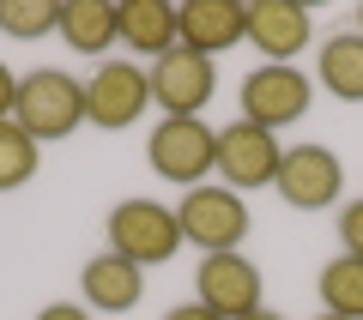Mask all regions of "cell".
<instances>
[{
  "label": "cell",
  "mask_w": 363,
  "mask_h": 320,
  "mask_svg": "<svg viewBox=\"0 0 363 320\" xmlns=\"http://www.w3.org/2000/svg\"><path fill=\"white\" fill-rule=\"evenodd\" d=\"M152 109V73L140 61H97L85 79V121L104 133H121Z\"/></svg>",
  "instance_id": "obj_5"
},
{
  "label": "cell",
  "mask_w": 363,
  "mask_h": 320,
  "mask_svg": "<svg viewBox=\"0 0 363 320\" xmlns=\"http://www.w3.org/2000/svg\"><path fill=\"white\" fill-rule=\"evenodd\" d=\"M109 236V254L133 260V266H164L182 242V224H176V205H157V200H121L104 224Z\"/></svg>",
  "instance_id": "obj_3"
},
{
  "label": "cell",
  "mask_w": 363,
  "mask_h": 320,
  "mask_svg": "<svg viewBox=\"0 0 363 320\" xmlns=\"http://www.w3.org/2000/svg\"><path fill=\"white\" fill-rule=\"evenodd\" d=\"M272 188H279L285 205H297V212H327L345 193V164H339L333 145H291L279 176H272Z\"/></svg>",
  "instance_id": "obj_6"
},
{
  "label": "cell",
  "mask_w": 363,
  "mask_h": 320,
  "mask_svg": "<svg viewBox=\"0 0 363 320\" xmlns=\"http://www.w3.org/2000/svg\"><path fill=\"white\" fill-rule=\"evenodd\" d=\"M315 79H321L327 97L339 103H363V37L357 30H333L315 55Z\"/></svg>",
  "instance_id": "obj_15"
},
{
  "label": "cell",
  "mask_w": 363,
  "mask_h": 320,
  "mask_svg": "<svg viewBox=\"0 0 363 320\" xmlns=\"http://www.w3.org/2000/svg\"><path fill=\"white\" fill-rule=\"evenodd\" d=\"M248 49H260L272 67H291V55L309 49V6H297V0H255L248 6Z\"/></svg>",
  "instance_id": "obj_12"
},
{
  "label": "cell",
  "mask_w": 363,
  "mask_h": 320,
  "mask_svg": "<svg viewBox=\"0 0 363 320\" xmlns=\"http://www.w3.org/2000/svg\"><path fill=\"white\" fill-rule=\"evenodd\" d=\"M176 224H182V242H194L200 254H230L236 242L248 236V205L242 193H230L218 181H200V188H188L176 200Z\"/></svg>",
  "instance_id": "obj_4"
},
{
  "label": "cell",
  "mask_w": 363,
  "mask_h": 320,
  "mask_svg": "<svg viewBox=\"0 0 363 320\" xmlns=\"http://www.w3.org/2000/svg\"><path fill=\"white\" fill-rule=\"evenodd\" d=\"M0 30L18 42L61 37V0H0Z\"/></svg>",
  "instance_id": "obj_19"
},
{
  "label": "cell",
  "mask_w": 363,
  "mask_h": 320,
  "mask_svg": "<svg viewBox=\"0 0 363 320\" xmlns=\"http://www.w3.org/2000/svg\"><path fill=\"white\" fill-rule=\"evenodd\" d=\"M37 320H91V308H73V302H49Z\"/></svg>",
  "instance_id": "obj_22"
},
{
  "label": "cell",
  "mask_w": 363,
  "mask_h": 320,
  "mask_svg": "<svg viewBox=\"0 0 363 320\" xmlns=\"http://www.w3.org/2000/svg\"><path fill=\"white\" fill-rule=\"evenodd\" d=\"M242 320H285L279 308H255V314H242Z\"/></svg>",
  "instance_id": "obj_24"
},
{
  "label": "cell",
  "mask_w": 363,
  "mask_h": 320,
  "mask_svg": "<svg viewBox=\"0 0 363 320\" xmlns=\"http://www.w3.org/2000/svg\"><path fill=\"white\" fill-rule=\"evenodd\" d=\"M121 37V6L109 0H61V42L73 55H104Z\"/></svg>",
  "instance_id": "obj_14"
},
{
  "label": "cell",
  "mask_w": 363,
  "mask_h": 320,
  "mask_svg": "<svg viewBox=\"0 0 363 320\" xmlns=\"http://www.w3.org/2000/svg\"><path fill=\"white\" fill-rule=\"evenodd\" d=\"M176 42L212 61V55L248 42V6H236V0H188V6H176Z\"/></svg>",
  "instance_id": "obj_11"
},
{
  "label": "cell",
  "mask_w": 363,
  "mask_h": 320,
  "mask_svg": "<svg viewBox=\"0 0 363 320\" xmlns=\"http://www.w3.org/2000/svg\"><path fill=\"white\" fill-rule=\"evenodd\" d=\"M145 73H152V103L164 115H200L212 103V91H218V67H212L206 55L182 49V42L169 55H157Z\"/></svg>",
  "instance_id": "obj_10"
},
{
  "label": "cell",
  "mask_w": 363,
  "mask_h": 320,
  "mask_svg": "<svg viewBox=\"0 0 363 320\" xmlns=\"http://www.w3.org/2000/svg\"><path fill=\"white\" fill-rule=\"evenodd\" d=\"M194 290H200L194 302L212 308L218 320H242V314H255V308H267L260 302V266L242 248H230V254H200Z\"/></svg>",
  "instance_id": "obj_9"
},
{
  "label": "cell",
  "mask_w": 363,
  "mask_h": 320,
  "mask_svg": "<svg viewBox=\"0 0 363 320\" xmlns=\"http://www.w3.org/2000/svg\"><path fill=\"white\" fill-rule=\"evenodd\" d=\"M339 242H345L351 260H363V200H351L345 212H339Z\"/></svg>",
  "instance_id": "obj_20"
},
{
  "label": "cell",
  "mask_w": 363,
  "mask_h": 320,
  "mask_svg": "<svg viewBox=\"0 0 363 320\" xmlns=\"http://www.w3.org/2000/svg\"><path fill=\"white\" fill-rule=\"evenodd\" d=\"M164 320H218V314H212V308H200V302H182V308H169Z\"/></svg>",
  "instance_id": "obj_23"
},
{
  "label": "cell",
  "mask_w": 363,
  "mask_h": 320,
  "mask_svg": "<svg viewBox=\"0 0 363 320\" xmlns=\"http://www.w3.org/2000/svg\"><path fill=\"white\" fill-rule=\"evenodd\" d=\"M79 290H85V302L91 308H104V314H121V308H133L145 296V266H133V260H121V254H97V260H85V272H79Z\"/></svg>",
  "instance_id": "obj_13"
},
{
  "label": "cell",
  "mask_w": 363,
  "mask_h": 320,
  "mask_svg": "<svg viewBox=\"0 0 363 320\" xmlns=\"http://www.w3.org/2000/svg\"><path fill=\"white\" fill-rule=\"evenodd\" d=\"M357 37H363V13H357Z\"/></svg>",
  "instance_id": "obj_25"
},
{
  "label": "cell",
  "mask_w": 363,
  "mask_h": 320,
  "mask_svg": "<svg viewBox=\"0 0 363 320\" xmlns=\"http://www.w3.org/2000/svg\"><path fill=\"white\" fill-rule=\"evenodd\" d=\"M309 97H315V85L297 73V67H272V61H260L255 73L242 79V121H255V127H267V133H279V127H291V121H303L309 115Z\"/></svg>",
  "instance_id": "obj_8"
},
{
  "label": "cell",
  "mask_w": 363,
  "mask_h": 320,
  "mask_svg": "<svg viewBox=\"0 0 363 320\" xmlns=\"http://www.w3.org/2000/svg\"><path fill=\"white\" fill-rule=\"evenodd\" d=\"M145 164L157 181H176V188H200L218 164V133L200 115H164L145 139Z\"/></svg>",
  "instance_id": "obj_2"
},
{
  "label": "cell",
  "mask_w": 363,
  "mask_h": 320,
  "mask_svg": "<svg viewBox=\"0 0 363 320\" xmlns=\"http://www.w3.org/2000/svg\"><path fill=\"white\" fill-rule=\"evenodd\" d=\"M315 290H321L327 314H339V320H363V260H351V254L327 260L321 278H315Z\"/></svg>",
  "instance_id": "obj_17"
},
{
  "label": "cell",
  "mask_w": 363,
  "mask_h": 320,
  "mask_svg": "<svg viewBox=\"0 0 363 320\" xmlns=\"http://www.w3.org/2000/svg\"><path fill=\"white\" fill-rule=\"evenodd\" d=\"M13 121L30 133V139H67L73 127H85V85L73 73H55V67H37V73L18 79V103Z\"/></svg>",
  "instance_id": "obj_1"
},
{
  "label": "cell",
  "mask_w": 363,
  "mask_h": 320,
  "mask_svg": "<svg viewBox=\"0 0 363 320\" xmlns=\"http://www.w3.org/2000/svg\"><path fill=\"white\" fill-rule=\"evenodd\" d=\"M13 103H18V79H13V67L0 61V121H13Z\"/></svg>",
  "instance_id": "obj_21"
},
{
  "label": "cell",
  "mask_w": 363,
  "mask_h": 320,
  "mask_svg": "<svg viewBox=\"0 0 363 320\" xmlns=\"http://www.w3.org/2000/svg\"><path fill=\"white\" fill-rule=\"evenodd\" d=\"M315 320H339V314H315Z\"/></svg>",
  "instance_id": "obj_26"
},
{
  "label": "cell",
  "mask_w": 363,
  "mask_h": 320,
  "mask_svg": "<svg viewBox=\"0 0 363 320\" xmlns=\"http://www.w3.org/2000/svg\"><path fill=\"white\" fill-rule=\"evenodd\" d=\"M279 164H285V145H279V133L255 127V121H230V127H218V181L230 193H248V188H272V176H279Z\"/></svg>",
  "instance_id": "obj_7"
},
{
  "label": "cell",
  "mask_w": 363,
  "mask_h": 320,
  "mask_svg": "<svg viewBox=\"0 0 363 320\" xmlns=\"http://www.w3.org/2000/svg\"><path fill=\"white\" fill-rule=\"evenodd\" d=\"M37 169H43V145L30 139L18 121H0V193L25 188Z\"/></svg>",
  "instance_id": "obj_18"
},
{
  "label": "cell",
  "mask_w": 363,
  "mask_h": 320,
  "mask_svg": "<svg viewBox=\"0 0 363 320\" xmlns=\"http://www.w3.org/2000/svg\"><path fill=\"white\" fill-rule=\"evenodd\" d=\"M121 42L140 55H169L176 49V6L169 0H128L121 6Z\"/></svg>",
  "instance_id": "obj_16"
}]
</instances>
